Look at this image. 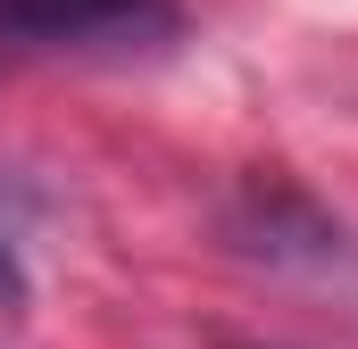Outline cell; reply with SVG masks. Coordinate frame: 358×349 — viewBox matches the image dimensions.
Wrapping results in <instances>:
<instances>
[{"instance_id": "obj_2", "label": "cell", "mask_w": 358, "mask_h": 349, "mask_svg": "<svg viewBox=\"0 0 358 349\" xmlns=\"http://www.w3.org/2000/svg\"><path fill=\"white\" fill-rule=\"evenodd\" d=\"M0 299H25V266H17V216H8V191H0Z\"/></svg>"}, {"instance_id": "obj_1", "label": "cell", "mask_w": 358, "mask_h": 349, "mask_svg": "<svg viewBox=\"0 0 358 349\" xmlns=\"http://www.w3.org/2000/svg\"><path fill=\"white\" fill-rule=\"evenodd\" d=\"M176 25V0H0V34H25V42H150Z\"/></svg>"}]
</instances>
